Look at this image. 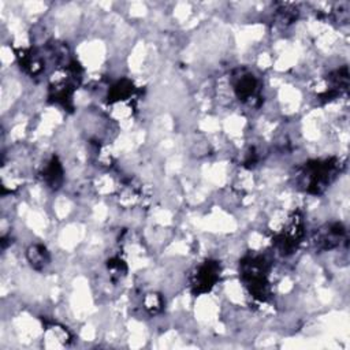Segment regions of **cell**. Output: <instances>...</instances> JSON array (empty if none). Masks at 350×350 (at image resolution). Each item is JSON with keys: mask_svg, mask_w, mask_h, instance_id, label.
<instances>
[{"mask_svg": "<svg viewBox=\"0 0 350 350\" xmlns=\"http://www.w3.org/2000/svg\"><path fill=\"white\" fill-rule=\"evenodd\" d=\"M239 272L245 287L258 299H265L269 290L268 262L261 256H249L242 260Z\"/></svg>", "mask_w": 350, "mask_h": 350, "instance_id": "1", "label": "cell"}, {"mask_svg": "<svg viewBox=\"0 0 350 350\" xmlns=\"http://www.w3.org/2000/svg\"><path fill=\"white\" fill-rule=\"evenodd\" d=\"M336 164L335 159L313 160L305 164L301 172V183L305 190L312 194L321 193L335 176Z\"/></svg>", "mask_w": 350, "mask_h": 350, "instance_id": "2", "label": "cell"}, {"mask_svg": "<svg viewBox=\"0 0 350 350\" xmlns=\"http://www.w3.org/2000/svg\"><path fill=\"white\" fill-rule=\"evenodd\" d=\"M220 265L216 261L208 260L198 265L191 275V288L196 294L208 293L219 280Z\"/></svg>", "mask_w": 350, "mask_h": 350, "instance_id": "3", "label": "cell"}, {"mask_svg": "<svg viewBox=\"0 0 350 350\" xmlns=\"http://www.w3.org/2000/svg\"><path fill=\"white\" fill-rule=\"evenodd\" d=\"M304 235L302 219L299 215H293L283 228V231L276 237V246L282 253H291L297 249L301 238Z\"/></svg>", "mask_w": 350, "mask_h": 350, "instance_id": "4", "label": "cell"}, {"mask_svg": "<svg viewBox=\"0 0 350 350\" xmlns=\"http://www.w3.org/2000/svg\"><path fill=\"white\" fill-rule=\"evenodd\" d=\"M231 79H232L234 92L239 100L252 103V100L257 98L258 82L250 71L245 68H238L234 71Z\"/></svg>", "mask_w": 350, "mask_h": 350, "instance_id": "5", "label": "cell"}, {"mask_svg": "<svg viewBox=\"0 0 350 350\" xmlns=\"http://www.w3.org/2000/svg\"><path fill=\"white\" fill-rule=\"evenodd\" d=\"M343 235H345V228L340 223L328 224L317 231L314 238L316 247L321 250H329L339 245Z\"/></svg>", "mask_w": 350, "mask_h": 350, "instance_id": "6", "label": "cell"}, {"mask_svg": "<svg viewBox=\"0 0 350 350\" xmlns=\"http://www.w3.org/2000/svg\"><path fill=\"white\" fill-rule=\"evenodd\" d=\"M42 178L53 189H57L62 185L63 168H62V164L59 163L57 157H52L46 163V165L44 167V171H42Z\"/></svg>", "mask_w": 350, "mask_h": 350, "instance_id": "7", "label": "cell"}, {"mask_svg": "<svg viewBox=\"0 0 350 350\" xmlns=\"http://www.w3.org/2000/svg\"><path fill=\"white\" fill-rule=\"evenodd\" d=\"M27 260L36 269H42L49 262V254L42 245H31L27 249Z\"/></svg>", "mask_w": 350, "mask_h": 350, "instance_id": "8", "label": "cell"}, {"mask_svg": "<svg viewBox=\"0 0 350 350\" xmlns=\"http://www.w3.org/2000/svg\"><path fill=\"white\" fill-rule=\"evenodd\" d=\"M133 83L127 79H122L119 82H116L111 92H109V101H120V100H126L131 93H133Z\"/></svg>", "mask_w": 350, "mask_h": 350, "instance_id": "9", "label": "cell"}, {"mask_svg": "<svg viewBox=\"0 0 350 350\" xmlns=\"http://www.w3.org/2000/svg\"><path fill=\"white\" fill-rule=\"evenodd\" d=\"M144 306L145 309L150 313V314H154L157 312L161 310V306H163V301L160 298L159 294H148L145 298H144Z\"/></svg>", "mask_w": 350, "mask_h": 350, "instance_id": "10", "label": "cell"}]
</instances>
